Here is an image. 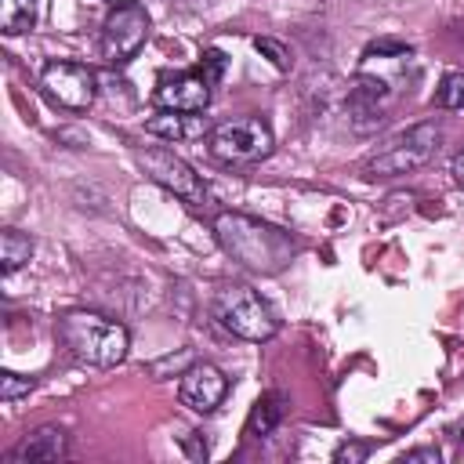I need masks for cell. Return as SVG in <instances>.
<instances>
[{
  "mask_svg": "<svg viewBox=\"0 0 464 464\" xmlns=\"http://www.w3.org/2000/svg\"><path fill=\"white\" fill-rule=\"evenodd\" d=\"M214 236H218L221 250L232 261H239L243 268L261 272V276L283 272L297 257V239L286 228L268 225V221L250 218V214H239V210L218 214L214 218Z\"/></svg>",
  "mask_w": 464,
  "mask_h": 464,
  "instance_id": "6da1fadb",
  "label": "cell"
},
{
  "mask_svg": "<svg viewBox=\"0 0 464 464\" xmlns=\"http://www.w3.org/2000/svg\"><path fill=\"white\" fill-rule=\"evenodd\" d=\"M54 334L62 341V348L83 362V366H98V370H109L116 362H123L127 348H130V334L123 323L102 315V312H91V308H76V312H65L58 323H54Z\"/></svg>",
  "mask_w": 464,
  "mask_h": 464,
  "instance_id": "7a4b0ae2",
  "label": "cell"
},
{
  "mask_svg": "<svg viewBox=\"0 0 464 464\" xmlns=\"http://www.w3.org/2000/svg\"><path fill=\"white\" fill-rule=\"evenodd\" d=\"M214 319L239 341H268L279 330L276 312L265 304V297L246 283H225L214 294Z\"/></svg>",
  "mask_w": 464,
  "mask_h": 464,
  "instance_id": "3957f363",
  "label": "cell"
},
{
  "mask_svg": "<svg viewBox=\"0 0 464 464\" xmlns=\"http://www.w3.org/2000/svg\"><path fill=\"white\" fill-rule=\"evenodd\" d=\"M439 141H442V130L439 123L424 120V123H413L399 134H392L366 163H362V174L366 178H395V174H410L417 167H424L435 152H439Z\"/></svg>",
  "mask_w": 464,
  "mask_h": 464,
  "instance_id": "277c9868",
  "label": "cell"
},
{
  "mask_svg": "<svg viewBox=\"0 0 464 464\" xmlns=\"http://www.w3.org/2000/svg\"><path fill=\"white\" fill-rule=\"evenodd\" d=\"M272 145H276L272 127L261 116H236V120H225V123L210 127V134H207L210 156L218 163H232V167L265 160L272 152Z\"/></svg>",
  "mask_w": 464,
  "mask_h": 464,
  "instance_id": "5b68a950",
  "label": "cell"
},
{
  "mask_svg": "<svg viewBox=\"0 0 464 464\" xmlns=\"http://www.w3.org/2000/svg\"><path fill=\"white\" fill-rule=\"evenodd\" d=\"M134 160H138V167H141L160 188H167L170 196H178L185 207L203 210V207L210 203V192H207L203 178H199L178 152H170V149H163V145H152V149H138Z\"/></svg>",
  "mask_w": 464,
  "mask_h": 464,
  "instance_id": "8992f818",
  "label": "cell"
},
{
  "mask_svg": "<svg viewBox=\"0 0 464 464\" xmlns=\"http://www.w3.org/2000/svg\"><path fill=\"white\" fill-rule=\"evenodd\" d=\"M149 11L145 4H123V7H112L109 18L102 22V40H98V51L109 65H127L149 40Z\"/></svg>",
  "mask_w": 464,
  "mask_h": 464,
  "instance_id": "52a82bcc",
  "label": "cell"
},
{
  "mask_svg": "<svg viewBox=\"0 0 464 464\" xmlns=\"http://www.w3.org/2000/svg\"><path fill=\"white\" fill-rule=\"evenodd\" d=\"M40 87L51 105L69 109V112H87L98 98V76L91 65L80 62H51L40 72Z\"/></svg>",
  "mask_w": 464,
  "mask_h": 464,
  "instance_id": "ba28073f",
  "label": "cell"
},
{
  "mask_svg": "<svg viewBox=\"0 0 464 464\" xmlns=\"http://www.w3.org/2000/svg\"><path fill=\"white\" fill-rule=\"evenodd\" d=\"M210 80L192 69V72H163L156 80L152 102L156 109H174V112H203L210 105Z\"/></svg>",
  "mask_w": 464,
  "mask_h": 464,
  "instance_id": "9c48e42d",
  "label": "cell"
},
{
  "mask_svg": "<svg viewBox=\"0 0 464 464\" xmlns=\"http://www.w3.org/2000/svg\"><path fill=\"white\" fill-rule=\"evenodd\" d=\"M228 395V377L214 366V362H192L181 373L178 384V399L181 406H188L192 413H214Z\"/></svg>",
  "mask_w": 464,
  "mask_h": 464,
  "instance_id": "30bf717a",
  "label": "cell"
},
{
  "mask_svg": "<svg viewBox=\"0 0 464 464\" xmlns=\"http://www.w3.org/2000/svg\"><path fill=\"white\" fill-rule=\"evenodd\" d=\"M69 457V435L54 424H44L36 431H29L11 453V464H36V460H65Z\"/></svg>",
  "mask_w": 464,
  "mask_h": 464,
  "instance_id": "8fae6325",
  "label": "cell"
},
{
  "mask_svg": "<svg viewBox=\"0 0 464 464\" xmlns=\"http://www.w3.org/2000/svg\"><path fill=\"white\" fill-rule=\"evenodd\" d=\"M145 130L163 138V141H192L210 134V120L203 112H174V109H160L156 116L145 120Z\"/></svg>",
  "mask_w": 464,
  "mask_h": 464,
  "instance_id": "7c38bea8",
  "label": "cell"
},
{
  "mask_svg": "<svg viewBox=\"0 0 464 464\" xmlns=\"http://www.w3.org/2000/svg\"><path fill=\"white\" fill-rule=\"evenodd\" d=\"M283 413H286V395H283V392H265V395L254 402L250 417H246V435H254V439L272 435V431L279 428Z\"/></svg>",
  "mask_w": 464,
  "mask_h": 464,
  "instance_id": "4fadbf2b",
  "label": "cell"
},
{
  "mask_svg": "<svg viewBox=\"0 0 464 464\" xmlns=\"http://www.w3.org/2000/svg\"><path fill=\"white\" fill-rule=\"evenodd\" d=\"M33 257V239L18 228H4L0 232V265H4V276L18 272L25 261Z\"/></svg>",
  "mask_w": 464,
  "mask_h": 464,
  "instance_id": "5bb4252c",
  "label": "cell"
},
{
  "mask_svg": "<svg viewBox=\"0 0 464 464\" xmlns=\"http://www.w3.org/2000/svg\"><path fill=\"white\" fill-rule=\"evenodd\" d=\"M36 22V0H0V29L7 36L29 33Z\"/></svg>",
  "mask_w": 464,
  "mask_h": 464,
  "instance_id": "9a60e30c",
  "label": "cell"
},
{
  "mask_svg": "<svg viewBox=\"0 0 464 464\" xmlns=\"http://www.w3.org/2000/svg\"><path fill=\"white\" fill-rule=\"evenodd\" d=\"M435 102H439V109H464V72H450V76H442V83H439V91H435Z\"/></svg>",
  "mask_w": 464,
  "mask_h": 464,
  "instance_id": "2e32d148",
  "label": "cell"
},
{
  "mask_svg": "<svg viewBox=\"0 0 464 464\" xmlns=\"http://www.w3.org/2000/svg\"><path fill=\"white\" fill-rule=\"evenodd\" d=\"M29 388H33V377H22V373H0V399L4 402H14V399H22V395H29Z\"/></svg>",
  "mask_w": 464,
  "mask_h": 464,
  "instance_id": "e0dca14e",
  "label": "cell"
},
{
  "mask_svg": "<svg viewBox=\"0 0 464 464\" xmlns=\"http://www.w3.org/2000/svg\"><path fill=\"white\" fill-rule=\"evenodd\" d=\"M199 72H203L210 83H218V80L225 76V54H221L218 47H207V51L199 54Z\"/></svg>",
  "mask_w": 464,
  "mask_h": 464,
  "instance_id": "ac0fdd59",
  "label": "cell"
},
{
  "mask_svg": "<svg viewBox=\"0 0 464 464\" xmlns=\"http://www.w3.org/2000/svg\"><path fill=\"white\" fill-rule=\"evenodd\" d=\"M254 47H257L261 54H268V62H272L276 69H290V62H286L290 54H286V47H283V44H276V40H268V36H257V40H254Z\"/></svg>",
  "mask_w": 464,
  "mask_h": 464,
  "instance_id": "d6986e66",
  "label": "cell"
},
{
  "mask_svg": "<svg viewBox=\"0 0 464 464\" xmlns=\"http://www.w3.org/2000/svg\"><path fill=\"white\" fill-rule=\"evenodd\" d=\"M188 366H192V352H188V348H185V352H181V355H178V359H174V355H163V359H160V362H152V373H156V377H163V373H167V370H174V373H178V377H181V373H185V370H188Z\"/></svg>",
  "mask_w": 464,
  "mask_h": 464,
  "instance_id": "ffe728a7",
  "label": "cell"
},
{
  "mask_svg": "<svg viewBox=\"0 0 464 464\" xmlns=\"http://www.w3.org/2000/svg\"><path fill=\"white\" fill-rule=\"evenodd\" d=\"M373 54H392V58H410V47H406V44H395V40H377V44H370V47H366V58H373Z\"/></svg>",
  "mask_w": 464,
  "mask_h": 464,
  "instance_id": "44dd1931",
  "label": "cell"
},
{
  "mask_svg": "<svg viewBox=\"0 0 464 464\" xmlns=\"http://www.w3.org/2000/svg\"><path fill=\"white\" fill-rule=\"evenodd\" d=\"M366 453H370V446L366 442H344V446H337V453H334V460L337 464H355V460H366Z\"/></svg>",
  "mask_w": 464,
  "mask_h": 464,
  "instance_id": "7402d4cb",
  "label": "cell"
},
{
  "mask_svg": "<svg viewBox=\"0 0 464 464\" xmlns=\"http://www.w3.org/2000/svg\"><path fill=\"white\" fill-rule=\"evenodd\" d=\"M402 460H406V464H413V460H428V464H439V450H410V453H402Z\"/></svg>",
  "mask_w": 464,
  "mask_h": 464,
  "instance_id": "603a6c76",
  "label": "cell"
},
{
  "mask_svg": "<svg viewBox=\"0 0 464 464\" xmlns=\"http://www.w3.org/2000/svg\"><path fill=\"white\" fill-rule=\"evenodd\" d=\"M453 178H457V185H464V152L453 156Z\"/></svg>",
  "mask_w": 464,
  "mask_h": 464,
  "instance_id": "cb8c5ba5",
  "label": "cell"
},
{
  "mask_svg": "<svg viewBox=\"0 0 464 464\" xmlns=\"http://www.w3.org/2000/svg\"><path fill=\"white\" fill-rule=\"evenodd\" d=\"M109 7H123V4H134V0H105Z\"/></svg>",
  "mask_w": 464,
  "mask_h": 464,
  "instance_id": "d4e9b609",
  "label": "cell"
}]
</instances>
